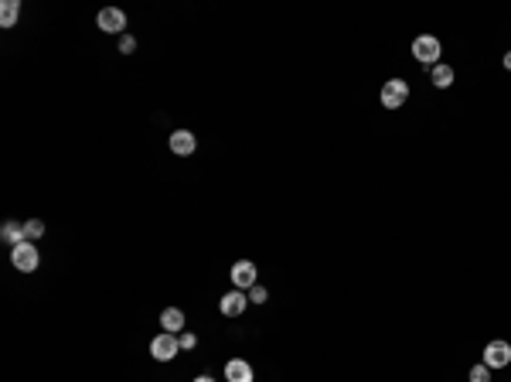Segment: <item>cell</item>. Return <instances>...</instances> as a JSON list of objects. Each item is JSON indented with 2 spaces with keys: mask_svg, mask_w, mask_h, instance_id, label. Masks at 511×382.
<instances>
[{
  "mask_svg": "<svg viewBox=\"0 0 511 382\" xmlns=\"http://www.w3.org/2000/svg\"><path fill=\"white\" fill-rule=\"evenodd\" d=\"M412 55H416V62H419V65L433 69V65H440L443 45H440V38H433V34H419V38L412 41Z\"/></svg>",
  "mask_w": 511,
  "mask_h": 382,
  "instance_id": "obj_1",
  "label": "cell"
},
{
  "mask_svg": "<svg viewBox=\"0 0 511 382\" xmlns=\"http://www.w3.org/2000/svg\"><path fill=\"white\" fill-rule=\"evenodd\" d=\"M0 239L14 250L18 243H24V222H4V229H0Z\"/></svg>",
  "mask_w": 511,
  "mask_h": 382,
  "instance_id": "obj_13",
  "label": "cell"
},
{
  "mask_svg": "<svg viewBox=\"0 0 511 382\" xmlns=\"http://www.w3.org/2000/svg\"><path fill=\"white\" fill-rule=\"evenodd\" d=\"M181 352V345H178V334H167V332H160L157 338L150 341V355L157 358V362H171V358Z\"/></svg>",
  "mask_w": 511,
  "mask_h": 382,
  "instance_id": "obj_5",
  "label": "cell"
},
{
  "mask_svg": "<svg viewBox=\"0 0 511 382\" xmlns=\"http://www.w3.org/2000/svg\"><path fill=\"white\" fill-rule=\"evenodd\" d=\"M379 100H382L385 109H402L409 102V82L406 79H388L379 93Z\"/></svg>",
  "mask_w": 511,
  "mask_h": 382,
  "instance_id": "obj_2",
  "label": "cell"
},
{
  "mask_svg": "<svg viewBox=\"0 0 511 382\" xmlns=\"http://www.w3.org/2000/svg\"><path fill=\"white\" fill-rule=\"evenodd\" d=\"M195 147H198V137L191 130H174L171 133V151L178 154V157H191Z\"/></svg>",
  "mask_w": 511,
  "mask_h": 382,
  "instance_id": "obj_9",
  "label": "cell"
},
{
  "mask_svg": "<svg viewBox=\"0 0 511 382\" xmlns=\"http://www.w3.org/2000/svg\"><path fill=\"white\" fill-rule=\"evenodd\" d=\"M195 382H215V379H211V376H198V379H195Z\"/></svg>",
  "mask_w": 511,
  "mask_h": 382,
  "instance_id": "obj_21",
  "label": "cell"
},
{
  "mask_svg": "<svg viewBox=\"0 0 511 382\" xmlns=\"http://www.w3.org/2000/svg\"><path fill=\"white\" fill-rule=\"evenodd\" d=\"M266 301H270V290L262 283H255L253 290H249V304H266Z\"/></svg>",
  "mask_w": 511,
  "mask_h": 382,
  "instance_id": "obj_16",
  "label": "cell"
},
{
  "mask_svg": "<svg viewBox=\"0 0 511 382\" xmlns=\"http://www.w3.org/2000/svg\"><path fill=\"white\" fill-rule=\"evenodd\" d=\"M501 65H505V69H508V72H511V51H505V58H501Z\"/></svg>",
  "mask_w": 511,
  "mask_h": 382,
  "instance_id": "obj_20",
  "label": "cell"
},
{
  "mask_svg": "<svg viewBox=\"0 0 511 382\" xmlns=\"http://www.w3.org/2000/svg\"><path fill=\"white\" fill-rule=\"evenodd\" d=\"M160 328L167 334H181L184 332V311H178V307H164V311H160Z\"/></svg>",
  "mask_w": 511,
  "mask_h": 382,
  "instance_id": "obj_11",
  "label": "cell"
},
{
  "mask_svg": "<svg viewBox=\"0 0 511 382\" xmlns=\"http://www.w3.org/2000/svg\"><path fill=\"white\" fill-rule=\"evenodd\" d=\"M430 82H433L436 89H450V86H454V69H450L447 62L433 65V69H430Z\"/></svg>",
  "mask_w": 511,
  "mask_h": 382,
  "instance_id": "obj_12",
  "label": "cell"
},
{
  "mask_svg": "<svg viewBox=\"0 0 511 382\" xmlns=\"http://www.w3.org/2000/svg\"><path fill=\"white\" fill-rule=\"evenodd\" d=\"M18 14H21V4L18 0H4L0 4V27H14L18 25Z\"/></svg>",
  "mask_w": 511,
  "mask_h": 382,
  "instance_id": "obj_14",
  "label": "cell"
},
{
  "mask_svg": "<svg viewBox=\"0 0 511 382\" xmlns=\"http://www.w3.org/2000/svg\"><path fill=\"white\" fill-rule=\"evenodd\" d=\"M246 307H249V294H246V290H229V294L218 301V311H222L225 318H239Z\"/></svg>",
  "mask_w": 511,
  "mask_h": 382,
  "instance_id": "obj_8",
  "label": "cell"
},
{
  "mask_svg": "<svg viewBox=\"0 0 511 382\" xmlns=\"http://www.w3.org/2000/svg\"><path fill=\"white\" fill-rule=\"evenodd\" d=\"M45 236V222H38V219H27L24 222V239L31 243V239H41Z\"/></svg>",
  "mask_w": 511,
  "mask_h": 382,
  "instance_id": "obj_15",
  "label": "cell"
},
{
  "mask_svg": "<svg viewBox=\"0 0 511 382\" xmlns=\"http://www.w3.org/2000/svg\"><path fill=\"white\" fill-rule=\"evenodd\" d=\"M10 263L21 270V273H34L38 270V263H41V256H38V246L34 243H18L14 250H10Z\"/></svg>",
  "mask_w": 511,
  "mask_h": 382,
  "instance_id": "obj_3",
  "label": "cell"
},
{
  "mask_svg": "<svg viewBox=\"0 0 511 382\" xmlns=\"http://www.w3.org/2000/svg\"><path fill=\"white\" fill-rule=\"evenodd\" d=\"M484 365L494 372V369H505L511 365V341H501V338H494V341H487L484 345Z\"/></svg>",
  "mask_w": 511,
  "mask_h": 382,
  "instance_id": "obj_4",
  "label": "cell"
},
{
  "mask_svg": "<svg viewBox=\"0 0 511 382\" xmlns=\"http://www.w3.org/2000/svg\"><path fill=\"white\" fill-rule=\"evenodd\" d=\"M178 345H181V352H191V348L198 345V338H195L191 332H181L178 334Z\"/></svg>",
  "mask_w": 511,
  "mask_h": 382,
  "instance_id": "obj_18",
  "label": "cell"
},
{
  "mask_svg": "<svg viewBox=\"0 0 511 382\" xmlns=\"http://www.w3.org/2000/svg\"><path fill=\"white\" fill-rule=\"evenodd\" d=\"M96 27H102L106 34H120L127 27V14L120 7H102L99 14H96Z\"/></svg>",
  "mask_w": 511,
  "mask_h": 382,
  "instance_id": "obj_7",
  "label": "cell"
},
{
  "mask_svg": "<svg viewBox=\"0 0 511 382\" xmlns=\"http://www.w3.org/2000/svg\"><path fill=\"white\" fill-rule=\"evenodd\" d=\"M133 48H136V38H133V34H123V38H120V51H123V55H133Z\"/></svg>",
  "mask_w": 511,
  "mask_h": 382,
  "instance_id": "obj_19",
  "label": "cell"
},
{
  "mask_svg": "<svg viewBox=\"0 0 511 382\" xmlns=\"http://www.w3.org/2000/svg\"><path fill=\"white\" fill-rule=\"evenodd\" d=\"M232 283H235V290H253L255 283V263L253 259H239V263H232Z\"/></svg>",
  "mask_w": 511,
  "mask_h": 382,
  "instance_id": "obj_6",
  "label": "cell"
},
{
  "mask_svg": "<svg viewBox=\"0 0 511 382\" xmlns=\"http://www.w3.org/2000/svg\"><path fill=\"white\" fill-rule=\"evenodd\" d=\"M467 379H470V382H491V369L481 362V365H474V369H470V376H467Z\"/></svg>",
  "mask_w": 511,
  "mask_h": 382,
  "instance_id": "obj_17",
  "label": "cell"
},
{
  "mask_svg": "<svg viewBox=\"0 0 511 382\" xmlns=\"http://www.w3.org/2000/svg\"><path fill=\"white\" fill-rule=\"evenodd\" d=\"M225 379L229 382H253V365L246 358H232L225 362Z\"/></svg>",
  "mask_w": 511,
  "mask_h": 382,
  "instance_id": "obj_10",
  "label": "cell"
}]
</instances>
